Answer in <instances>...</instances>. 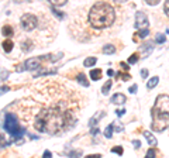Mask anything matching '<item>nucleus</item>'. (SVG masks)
<instances>
[{"instance_id": "1", "label": "nucleus", "mask_w": 169, "mask_h": 158, "mask_svg": "<svg viewBox=\"0 0 169 158\" xmlns=\"http://www.w3.org/2000/svg\"><path fill=\"white\" fill-rule=\"evenodd\" d=\"M76 118L70 110L65 109L62 103L42 107L34 116L33 126L37 131L47 134H59L70 129L75 124Z\"/></svg>"}, {"instance_id": "2", "label": "nucleus", "mask_w": 169, "mask_h": 158, "mask_svg": "<svg viewBox=\"0 0 169 158\" xmlns=\"http://www.w3.org/2000/svg\"><path fill=\"white\" fill-rule=\"evenodd\" d=\"M115 20V11L111 4L106 2H97L90 7L89 23L97 30L110 27Z\"/></svg>"}, {"instance_id": "3", "label": "nucleus", "mask_w": 169, "mask_h": 158, "mask_svg": "<svg viewBox=\"0 0 169 158\" xmlns=\"http://www.w3.org/2000/svg\"><path fill=\"white\" fill-rule=\"evenodd\" d=\"M152 130L161 133L169 127V96L159 95L155 99V104L151 110Z\"/></svg>"}, {"instance_id": "4", "label": "nucleus", "mask_w": 169, "mask_h": 158, "mask_svg": "<svg viewBox=\"0 0 169 158\" xmlns=\"http://www.w3.org/2000/svg\"><path fill=\"white\" fill-rule=\"evenodd\" d=\"M3 127H4L6 131L13 137V141L20 140V138L25 134V129L18 126V118H17V116L13 114V113H7V114L4 116V126Z\"/></svg>"}, {"instance_id": "5", "label": "nucleus", "mask_w": 169, "mask_h": 158, "mask_svg": "<svg viewBox=\"0 0 169 158\" xmlns=\"http://www.w3.org/2000/svg\"><path fill=\"white\" fill-rule=\"evenodd\" d=\"M20 23H21V27L24 28L25 31H33L34 28L38 25V18L31 13H25L21 16Z\"/></svg>"}, {"instance_id": "6", "label": "nucleus", "mask_w": 169, "mask_h": 158, "mask_svg": "<svg viewBox=\"0 0 169 158\" xmlns=\"http://www.w3.org/2000/svg\"><path fill=\"white\" fill-rule=\"evenodd\" d=\"M148 25V17L144 11H137L135 14V24L134 27L135 28H141V27H146Z\"/></svg>"}, {"instance_id": "7", "label": "nucleus", "mask_w": 169, "mask_h": 158, "mask_svg": "<svg viewBox=\"0 0 169 158\" xmlns=\"http://www.w3.org/2000/svg\"><path fill=\"white\" fill-rule=\"evenodd\" d=\"M39 65H41V59H39V56H37V58H30V59H27V61L24 62V66L27 68V69H38Z\"/></svg>"}, {"instance_id": "8", "label": "nucleus", "mask_w": 169, "mask_h": 158, "mask_svg": "<svg viewBox=\"0 0 169 158\" xmlns=\"http://www.w3.org/2000/svg\"><path fill=\"white\" fill-rule=\"evenodd\" d=\"M125 100H127V97L123 93H115V95H113L111 99H110V102H111L113 104H124Z\"/></svg>"}, {"instance_id": "9", "label": "nucleus", "mask_w": 169, "mask_h": 158, "mask_svg": "<svg viewBox=\"0 0 169 158\" xmlns=\"http://www.w3.org/2000/svg\"><path fill=\"white\" fill-rule=\"evenodd\" d=\"M144 137L146 138V141L149 143V145H151V147H155V145H156V138L152 135L151 131H144Z\"/></svg>"}, {"instance_id": "10", "label": "nucleus", "mask_w": 169, "mask_h": 158, "mask_svg": "<svg viewBox=\"0 0 169 158\" xmlns=\"http://www.w3.org/2000/svg\"><path fill=\"white\" fill-rule=\"evenodd\" d=\"M76 81H78L80 85H83L84 87L89 86V81H87L86 75H84L83 72H80V73H78V75H76Z\"/></svg>"}, {"instance_id": "11", "label": "nucleus", "mask_w": 169, "mask_h": 158, "mask_svg": "<svg viewBox=\"0 0 169 158\" xmlns=\"http://www.w3.org/2000/svg\"><path fill=\"white\" fill-rule=\"evenodd\" d=\"M2 33H3V35L4 37H7V40H10V37L14 34V31H13V28H11L10 25H4V27L2 28Z\"/></svg>"}, {"instance_id": "12", "label": "nucleus", "mask_w": 169, "mask_h": 158, "mask_svg": "<svg viewBox=\"0 0 169 158\" xmlns=\"http://www.w3.org/2000/svg\"><path fill=\"white\" fill-rule=\"evenodd\" d=\"M101 75H103L101 69H92L90 71V78H92L93 81H99V79L101 78Z\"/></svg>"}, {"instance_id": "13", "label": "nucleus", "mask_w": 169, "mask_h": 158, "mask_svg": "<svg viewBox=\"0 0 169 158\" xmlns=\"http://www.w3.org/2000/svg\"><path fill=\"white\" fill-rule=\"evenodd\" d=\"M14 47V42L11 41V40H4V42H3V50L6 51V52H10L11 50H13Z\"/></svg>"}, {"instance_id": "14", "label": "nucleus", "mask_w": 169, "mask_h": 158, "mask_svg": "<svg viewBox=\"0 0 169 158\" xmlns=\"http://www.w3.org/2000/svg\"><path fill=\"white\" fill-rule=\"evenodd\" d=\"M96 62H97V58H95V56H89V58L84 59L83 65L86 68H90V66H93V65H96Z\"/></svg>"}, {"instance_id": "15", "label": "nucleus", "mask_w": 169, "mask_h": 158, "mask_svg": "<svg viewBox=\"0 0 169 158\" xmlns=\"http://www.w3.org/2000/svg\"><path fill=\"white\" fill-rule=\"evenodd\" d=\"M103 116H104V113H103V112H100V113H99V116H93V117L90 118V121H89V126L93 129V127H95V123L97 124V121L100 120V118L103 117Z\"/></svg>"}, {"instance_id": "16", "label": "nucleus", "mask_w": 169, "mask_h": 158, "mask_svg": "<svg viewBox=\"0 0 169 158\" xmlns=\"http://www.w3.org/2000/svg\"><path fill=\"white\" fill-rule=\"evenodd\" d=\"M21 47H23V51L28 52V51L33 50V42H31L30 40H25V41H23V42H21Z\"/></svg>"}, {"instance_id": "17", "label": "nucleus", "mask_w": 169, "mask_h": 158, "mask_svg": "<svg viewBox=\"0 0 169 158\" xmlns=\"http://www.w3.org/2000/svg\"><path fill=\"white\" fill-rule=\"evenodd\" d=\"M158 82H159V78H158V76H154L152 79H149V81H148L146 87H148V89H154V87L158 85Z\"/></svg>"}, {"instance_id": "18", "label": "nucleus", "mask_w": 169, "mask_h": 158, "mask_svg": "<svg viewBox=\"0 0 169 158\" xmlns=\"http://www.w3.org/2000/svg\"><path fill=\"white\" fill-rule=\"evenodd\" d=\"M103 52L104 54H114L115 52V47L114 45H111V44H107V45H104L103 47Z\"/></svg>"}, {"instance_id": "19", "label": "nucleus", "mask_w": 169, "mask_h": 158, "mask_svg": "<svg viewBox=\"0 0 169 158\" xmlns=\"http://www.w3.org/2000/svg\"><path fill=\"white\" fill-rule=\"evenodd\" d=\"M148 34H149L148 28H142V30H140L137 34H135V35H137V37H135V40H137V38H145Z\"/></svg>"}, {"instance_id": "20", "label": "nucleus", "mask_w": 169, "mask_h": 158, "mask_svg": "<svg viewBox=\"0 0 169 158\" xmlns=\"http://www.w3.org/2000/svg\"><path fill=\"white\" fill-rule=\"evenodd\" d=\"M49 73H56L55 69H45V71H39L34 75V78H38V76H42V75H49Z\"/></svg>"}, {"instance_id": "21", "label": "nucleus", "mask_w": 169, "mask_h": 158, "mask_svg": "<svg viewBox=\"0 0 169 158\" xmlns=\"http://www.w3.org/2000/svg\"><path fill=\"white\" fill-rule=\"evenodd\" d=\"M111 85H113L111 81H107L106 83L103 85V87H101V93H103V95H107V93H109V90H110V87H111Z\"/></svg>"}, {"instance_id": "22", "label": "nucleus", "mask_w": 169, "mask_h": 158, "mask_svg": "<svg viewBox=\"0 0 169 158\" xmlns=\"http://www.w3.org/2000/svg\"><path fill=\"white\" fill-rule=\"evenodd\" d=\"M113 130H114V126H113V123L110 124V126L106 127V130H104V135H106L107 138H111L113 135Z\"/></svg>"}, {"instance_id": "23", "label": "nucleus", "mask_w": 169, "mask_h": 158, "mask_svg": "<svg viewBox=\"0 0 169 158\" xmlns=\"http://www.w3.org/2000/svg\"><path fill=\"white\" fill-rule=\"evenodd\" d=\"M69 158H80L82 157V151H69L68 152Z\"/></svg>"}, {"instance_id": "24", "label": "nucleus", "mask_w": 169, "mask_h": 158, "mask_svg": "<svg viewBox=\"0 0 169 158\" xmlns=\"http://www.w3.org/2000/svg\"><path fill=\"white\" fill-rule=\"evenodd\" d=\"M7 78H8V71L0 68V81H6Z\"/></svg>"}, {"instance_id": "25", "label": "nucleus", "mask_w": 169, "mask_h": 158, "mask_svg": "<svg viewBox=\"0 0 169 158\" xmlns=\"http://www.w3.org/2000/svg\"><path fill=\"white\" fill-rule=\"evenodd\" d=\"M51 11H52V13L55 14V16L58 17V18H64V17H65V14H64V13H61L59 10H56V8L54 7V6H51Z\"/></svg>"}, {"instance_id": "26", "label": "nucleus", "mask_w": 169, "mask_h": 158, "mask_svg": "<svg viewBox=\"0 0 169 158\" xmlns=\"http://www.w3.org/2000/svg\"><path fill=\"white\" fill-rule=\"evenodd\" d=\"M117 78L123 79V81H130V79H131V75H130V73H117Z\"/></svg>"}, {"instance_id": "27", "label": "nucleus", "mask_w": 169, "mask_h": 158, "mask_svg": "<svg viewBox=\"0 0 169 158\" xmlns=\"http://www.w3.org/2000/svg\"><path fill=\"white\" fill-rule=\"evenodd\" d=\"M165 35L163 34H156V37H155V41L159 42V44H162V42H165Z\"/></svg>"}, {"instance_id": "28", "label": "nucleus", "mask_w": 169, "mask_h": 158, "mask_svg": "<svg viewBox=\"0 0 169 158\" xmlns=\"http://www.w3.org/2000/svg\"><path fill=\"white\" fill-rule=\"evenodd\" d=\"M137 61H138V54H132L128 58V64H137Z\"/></svg>"}, {"instance_id": "29", "label": "nucleus", "mask_w": 169, "mask_h": 158, "mask_svg": "<svg viewBox=\"0 0 169 158\" xmlns=\"http://www.w3.org/2000/svg\"><path fill=\"white\" fill-rule=\"evenodd\" d=\"M111 151L115 152V154H118V155H121V154H123V147L115 145V147H113V148H111Z\"/></svg>"}, {"instance_id": "30", "label": "nucleus", "mask_w": 169, "mask_h": 158, "mask_svg": "<svg viewBox=\"0 0 169 158\" xmlns=\"http://www.w3.org/2000/svg\"><path fill=\"white\" fill-rule=\"evenodd\" d=\"M62 56H64V52H58L56 55H51V61H52V62H56L59 58H62Z\"/></svg>"}, {"instance_id": "31", "label": "nucleus", "mask_w": 169, "mask_h": 158, "mask_svg": "<svg viewBox=\"0 0 169 158\" xmlns=\"http://www.w3.org/2000/svg\"><path fill=\"white\" fill-rule=\"evenodd\" d=\"M145 158H155V148H149L146 155H145Z\"/></svg>"}, {"instance_id": "32", "label": "nucleus", "mask_w": 169, "mask_h": 158, "mask_svg": "<svg viewBox=\"0 0 169 158\" xmlns=\"http://www.w3.org/2000/svg\"><path fill=\"white\" fill-rule=\"evenodd\" d=\"M65 0H56V2H52L51 3V6H54V7H55V6H64L65 4Z\"/></svg>"}, {"instance_id": "33", "label": "nucleus", "mask_w": 169, "mask_h": 158, "mask_svg": "<svg viewBox=\"0 0 169 158\" xmlns=\"http://www.w3.org/2000/svg\"><path fill=\"white\" fill-rule=\"evenodd\" d=\"M163 11H165V14L169 17V2L163 3Z\"/></svg>"}, {"instance_id": "34", "label": "nucleus", "mask_w": 169, "mask_h": 158, "mask_svg": "<svg viewBox=\"0 0 169 158\" xmlns=\"http://www.w3.org/2000/svg\"><path fill=\"white\" fill-rule=\"evenodd\" d=\"M8 90H10V87L8 86H0V96L4 95V93H7Z\"/></svg>"}, {"instance_id": "35", "label": "nucleus", "mask_w": 169, "mask_h": 158, "mask_svg": "<svg viewBox=\"0 0 169 158\" xmlns=\"http://www.w3.org/2000/svg\"><path fill=\"white\" fill-rule=\"evenodd\" d=\"M113 126H114V130H115V131H123V130H124L123 124H120V123H118V124H114V123H113Z\"/></svg>"}, {"instance_id": "36", "label": "nucleus", "mask_w": 169, "mask_h": 158, "mask_svg": "<svg viewBox=\"0 0 169 158\" xmlns=\"http://www.w3.org/2000/svg\"><path fill=\"white\" fill-rule=\"evenodd\" d=\"M42 158H52V152L51 151H44V154H42Z\"/></svg>"}, {"instance_id": "37", "label": "nucleus", "mask_w": 169, "mask_h": 158, "mask_svg": "<svg viewBox=\"0 0 169 158\" xmlns=\"http://www.w3.org/2000/svg\"><path fill=\"white\" fill-rule=\"evenodd\" d=\"M141 78H144V79H145V78H148V69H141Z\"/></svg>"}, {"instance_id": "38", "label": "nucleus", "mask_w": 169, "mask_h": 158, "mask_svg": "<svg viewBox=\"0 0 169 158\" xmlns=\"http://www.w3.org/2000/svg\"><path fill=\"white\" fill-rule=\"evenodd\" d=\"M120 66H121V68H123V69H124V71H125V72H127V71H128V69H130L128 64H125V62H120Z\"/></svg>"}, {"instance_id": "39", "label": "nucleus", "mask_w": 169, "mask_h": 158, "mask_svg": "<svg viewBox=\"0 0 169 158\" xmlns=\"http://www.w3.org/2000/svg\"><path fill=\"white\" fill-rule=\"evenodd\" d=\"M137 89H138L137 85H132V86L128 89V92H130V93H135V92H137Z\"/></svg>"}, {"instance_id": "40", "label": "nucleus", "mask_w": 169, "mask_h": 158, "mask_svg": "<svg viewBox=\"0 0 169 158\" xmlns=\"http://www.w3.org/2000/svg\"><path fill=\"white\" fill-rule=\"evenodd\" d=\"M158 0H154V2H151V0H146V4H149V6H156L158 4Z\"/></svg>"}, {"instance_id": "41", "label": "nucleus", "mask_w": 169, "mask_h": 158, "mask_svg": "<svg viewBox=\"0 0 169 158\" xmlns=\"http://www.w3.org/2000/svg\"><path fill=\"white\" fill-rule=\"evenodd\" d=\"M84 158H101L100 154H92V155H86Z\"/></svg>"}, {"instance_id": "42", "label": "nucleus", "mask_w": 169, "mask_h": 158, "mask_svg": "<svg viewBox=\"0 0 169 158\" xmlns=\"http://www.w3.org/2000/svg\"><path fill=\"white\" fill-rule=\"evenodd\" d=\"M132 144H134L135 148H140V147H141V141H138V140H134V141H132Z\"/></svg>"}, {"instance_id": "43", "label": "nucleus", "mask_w": 169, "mask_h": 158, "mask_svg": "<svg viewBox=\"0 0 169 158\" xmlns=\"http://www.w3.org/2000/svg\"><path fill=\"white\" fill-rule=\"evenodd\" d=\"M124 113H125V110H124V109H121V110H117V112H115V114H117L118 117H121V116H123Z\"/></svg>"}, {"instance_id": "44", "label": "nucleus", "mask_w": 169, "mask_h": 158, "mask_svg": "<svg viewBox=\"0 0 169 158\" xmlns=\"http://www.w3.org/2000/svg\"><path fill=\"white\" fill-rule=\"evenodd\" d=\"M92 134H93V135H97V134H99V129H97V127H96V129L93 127V129H92Z\"/></svg>"}, {"instance_id": "45", "label": "nucleus", "mask_w": 169, "mask_h": 158, "mask_svg": "<svg viewBox=\"0 0 169 158\" xmlns=\"http://www.w3.org/2000/svg\"><path fill=\"white\" fill-rule=\"evenodd\" d=\"M107 75H109V76H113V75H114V71H113V69H109V71H107Z\"/></svg>"}]
</instances>
